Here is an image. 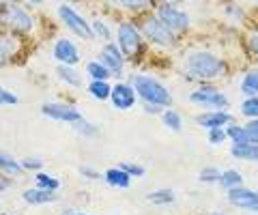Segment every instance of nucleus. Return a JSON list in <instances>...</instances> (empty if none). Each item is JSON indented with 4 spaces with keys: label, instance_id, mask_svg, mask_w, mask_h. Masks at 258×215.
I'll use <instances>...</instances> for the list:
<instances>
[{
    "label": "nucleus",
    "instance_id": "10",
    "mask_svg": "<svg viewBox=\"0 0 258 215\" xmlns=\"http://www.w3.org/2000/svg\"><path fill=\"white\" fill-rule=\"evenodd\" d=\"M226 198L232 206H237L241 211H249V213H258V192L249 187H232L226 192Z\"/></svg>",
    "mask_w": 258,
    "mask_h": 215
},
{
    "label": "nucleus",
    "instance_id": "6",
    "mask_svg": "<svg viewBox=\"0 0 258 215\" xmlns=\"http://www.w3.org/2000/svg\"><path fill=\"white\" fill-rule=\"evenodd\" d=\"M189 101L194 106H200L205 110H226L230 106L228 97L213 84H203L200 89L189 93Z\"/></svg>",
    "mask_w": 258,
    "mask_h": 215
},
{
    "label": "nucleus",
    "instance_id": "7",
    "mask_svg": "<svg viewBox=\"0 0 258 215\" xmlns=\"http://www.w3.org/2000/svg\"><path fill=\"white\" fill-rule=\"evenodd\" d=\"M155 15L164 22V26H168L172 30V33L176 37H183L187 30L191 28V20H189V15L181 11L179 7H172V5H157L155 7Z\"/></svg>",
    "mask_w": 258,
    "mask_h": 215
},
{
    "label": "nucleus",
    "instance_id": "31",
    "mask_svg": "<svg viewBox=\"0 0 258 215\" xmlns=\"http://www.w3.org/2000/svg\"><path fill=\"white\" fill-rule=\"evenodd\" d=\"M71 127H74V129H76L78 133H82L84 138H95L97 133H99V129H97V125H93L91 121H86L84 116L80 118V121H78L76 125H71Z\"/></svg>",
    "mask_w": 258,
    "mask_h": 215
},
{
    "label": "nucleus",
    "instance_id": "43",
    "mask_svg": "<svg viewBox=\"0 0 258 215\" xmlns=\"http://www.w3.org/2000/svg\"><path fill=\"white\" fill-rule=\"evenodd\" d=\"M144 112L157 114V112H161V108H159V106H153V103H144Z\"/></svg>",
    "mask_w": 258,
    "mask_h": 215
},
{
    "label": "nucleus",
    "instance_id": "49",
    "mask_svg": "<svg viewBox=\"0 0 258 215\" xmlns=\"http://www.w3.org/2000/svg\"><path fill=\"white\" fill-rule=\"evenodd\" d=\"M67 215H88V213H67Z\"/></svg>",
    "mask_w": 258,
    "mask_h": 215
},
{
    "label": "nucleus",
    "instance_id": "4",
    "mask_svg": "<svg viewBox=\"0 0 258 215\" xmlns=\"http://www.w3.org/2000/svg\"><path fill=\"white\" fill-rule=\"evenodd\" d=\"M116 39H118V47H120V52L125 54V58L134 60V58L142 56L144 35L134 22H120L116 28Z\"/></svg>",
    "mask_w": 258,
    "mask_h": 215
},
{
    "label": "nucleus",
    "instance_id": "5",
    "mask_svg": "<svg viewBox=\"0 0 258 215\" xmlns=\"http://www.w3.org/2000/svg\"><path fill=\"white\" fill-rule=\"evenodd\" d=\"M140 30H142V35L149 43L157 45V47H164V50H170V47H174L176 41H179V37H176L168 26H164V22H161L157 15L144 18Z\"/></svg>",
    "mask_w": 258,
    "mask_h": 215
},
{
    "label": "nucleus",
    "instance_id": "46",
    "mask_svg": "<svg viewBox=\"0 0 258 215\" xmlns=\"http://www.w3.org/2000/svg\"><path fill=\"white\" fill-rule=\"evenodd\" d=\"M9 3H15V0H0V5H9Z\"/></svg>",
    "mask_w": 258,
    "mask_h": 215
},
{
    "label": "nucleus",
    "instance_id": "16",
    "mask_svg": "<svg viewBox=\"0 0 258 215\" xmlns=\"http://www.w3.org/2000/svg\"><path fill=\"white\" fill-rule=\"evenodd\" d=\"M22 198L26 200L28 204L32 206H39V204H47V202H54L56 198V192H52V189H43V187H30V189H24Z\"/></svg>",
    "mask_w": 258,
    "mask_h": 215
},
{
    "label": "nucleus",
    "instance_id": "2",
    "mask_svg": "<svg viewBox=\"0 0 258 215\" xmlns=\"http://www.w3.org/2000/svg\"><path fill=\"white\" fill-rule=\"evenodd\" d=\"M132 84H134L136 93H138V97L144 103H153V106H159L161 110L172 106V95L168 91V86H164L159 80L138 74V76H134Z\"/></svg>",
    "mask_w": 258,
    "mask_h": 215
},
{
    "label": "nucleus",
    "instance_id": "34",
    "mask_svg": "<svg viewBox=\"0 0 258 215\" xmlns=\"http://www.w3.org/2000/svg\"><path fill=\"white\" fill-rule=\"evenodd\" d=\"M224 13H226V18H230V20H245V9L241 5H237L235 0L224 7Z\"/></svg>",
    "mask_w": 258,
    "mask_h": 215
},
{
    "label": "nucleus",
    "instance_id": "12",
    "mask_svg": "<svg viewBox=\"0 0 258 215\" xmlns=\"http://www.w3.org/2000/svg\"><path fill=\"white\" fill-rule=\"evenodd\" d=\"M136 99H138V93H136L134 84H127V82H116L112 86V93H110V103L114 106L116 110H132L136 106Z\"/></svg>",
    "mask_w": 258,
    "mask_h": 215
},
{
    "label": "nucleus",
    "instance_id": "23",
    "mask_svg": "<svg viewBox=\"0 0 258 215\" xmlns=\"http://www.w3.org/2000/svg\"><path fill=\"white\" fill-rule=\"evenodd\" d=\"M220 185L226 189V192H228V189H232V187L243 185V177H241V172L235 170V168L224 170V172H222V177H220Z\"/></svg>",
    "mask_w": 258,
    "mask_h": 215
},
{
    "label": "nucleus",
    "instance_id": "48",
    "mask_svg": "<svg viewBox=\"0 0 258 215\" xmlns=\"http://www.w3.org/2000/svg\"><path fill=\"white\" fill-rule=\"evenodd\" d=\"M106 3H110V5H116V3H118V0H106Z\"/></svg>",
    "mask_w": 258,
    "mask_h": 215
},
{
    "label": "nucleus",
    "instance_id": "27",
    "mask_svg": "<svg viewBox=\"0 0 258 215\" xmlns=\"http://www.w3.org/2000/svg\"><path fill=\"white\" fill-rule=\"evenodd\" d=\"M86 74L91 76V80H108L112 74H110V69L103 65L101 60H91L86 65Z\"/></svg>",
    "mask_w": 258,
    "mask_h": 215
},
{
    "label": "nucleus",
    "instance_id": "26",
    "mask_svg": "<svg viewBox=\"0 0 258 215\" xmlns=\"http://www.w3.org/2000/svg\"><path fill=\"white\" fill-rule=\"evenodd\" d=\"M226 136H228V140H232V145H243V142H247L245 127L235 123V121L230 125H226Z\"/></svg>",
    "mask_w": 258,
    "mask_h": 215
},
{
    "label": "nucleus",
    "instance_id": "37",
    "mask_svg": "<svg viewBox=\"0 0 258 215\" xmlns=\"http://www.w3.org/2000/svg\"><path fill=\"white\" fill-rule=\"evenodd\" d=\"M18 103H20L18 95L7 91L5 86H0V106H18Z\"/></svg>",
    "mask_w": 258,
    "mask_h": 215
},
{
    "label": "nucleus",
    "instance_id": "33",
    "mask_svg": "<svg viewBox=\"0 0 258 215\" xmlns=\"http://www.w3.org/2000/svg\"><path fill=\"white\" fill-rule=\"evenodd\" d=\"M220 177H222V170L215 168V166H209V168H203L198 174V179L203 183H220Z\"/></svg>",
    "mask_w": 258,
    "mask_h": 215
},
{
    "label": "nucleus",
    "instance_id": "35",
    "mask_svg": "<svg viewBox=\"0 0 258 215\" xmlns=\"http://www.w3.org/2000/svg\"><path fill=\"white\" fill-rule=\"evenodd\" d=\"M20 164H22L24 170H30V172L43 170V159H41V157H26V159H22Z\"/></svg>",
    "mask_w": 258,
    "mask_h": 215
},
{
    "label": "nucleus",
    "instance_id": "17",
    "mask_svg": "<svg viewBox=\"0 0 258 215\" xmlns=\"http://www.w3.org/2000/svg\"><path fill=\"white\" fill-rule=\"evenodd\" d=\"M103 179H106V183L112 187L125 189V187H129V183H132V174L125 172L120 166H116V168H108L103 172Z\"/></svg>",
    "mask_w": 258,
    "mask_h": 215
},
{
    "label": "nucleus",
    "instance_id": "41",
    "mask_svg": "<svg viewBox=\"0 0 258 215\" xmlns=\"http://www.w3.org/2000/svg\"><path fill=\"white\" fill-rule=\"evenodd\" d=\"M247 47H249V52L256 56V60H258V30H254V33H249V37H247Z\"/></svg>",
    "mask_w": 258,
    "mask_h": 215
},
{
    "label": "nucleus",
    "instance_id": "22",
    "mask_svg": "<svg viewBox=\"0 0 258 215\" xmlns=\"http://www.w3.org/2000/svg\"><path fill=\"white\" fill-rule=\"evenodd\" d=\"M241 93L245 97H254L258 95V69H249L241 80Z\"/></svg>",
    "mask_w": 258,
    "mask_h": 215
},
{
    "label": "nucleus",
    "instance_id": "28",
    "mask_svg": "<svg viewBox=\"0 0 258 215\" xmlns=\"http://www.w3.org/2000/svg\"><path fill=\"white\" fill-rule=\"evenodd\" d=\"M161 123H164L170 131H181V127H183L181 114L174 112V110H164V112H161Z\"/></svg>",
    "mask_w": 258,
    "mask_h": 215
},
{
    "label": "nucleus",
    "instance_id": "42",
    "mask_svg": "<svg viewBox=\"0 0 258 215\" xmlns=\"http://www.w3.org/2000/svg\"><path fill=\"white\" fill-rule=\"evenodd\" d=\"M11 187V177L5 172H0V192H7Z\"/></svg>",
    "mask_w": 258,
    "mask_h": 215
},
{
    "label": "nucleus",
    "instance_id": "3",
    "mask_svg": "<svg viewBox=\"0 0 258 215\" xmlns=\"http://www.w3.org/2000/svg\"><path fill=\"white\" fill-rule=\"evenodd\" d=\"M0 24L5 26V30L22 37L32 30L35 20H32V15L18 3H9V5H0Z\"/></svg>",
    "mask_w": 258,
    "mask_h": 215
},
{
    "label": "nucleus",
    "instance_id": "13",
    "mask_svg": "<svg viewBox=\"0 0 258 215\" xmlns=\"http://www.w3.org/2000/svg\"><path fill=\"white\" fill-rule=\"evenodd\" d=\"M54 58L58 60V65H78L80 62V50H78V45L71 41V39H58V41L54 43Z\"/></svg>",
    "mask_w": 258,
    "mask_h": 215
},
{
    "label": "nucleus",
    "instance_id": "29",
    "mask_svg": "<svg viewBox=\"0 0 258 215\" xmlns=\"http://www.w3.org/2000/svg\"><path fill=\"white\" fill-rule=\"evenodd\" d=\"M91 28H93V35L95 37H99V39H103V41H112V28L108 26L106 22H103L101 18H97L93 24H91Z\"/></svg>",
    "mask_w": 258,
    "mask_h": 215
},
{
    "label": "nucleus",
    "instance_id": "40",
    "mask_svg": "<svg viewBox=\"0 0 258 215\" xmlns=\"http://www.w3.org/2000/svg\"><path fill=\"white\" fill-rule=\"evenodd\" d=\"M80 172H82V177L84 179H91V181H97V179H101V174L97 172L93 166H80Z\"/></svg>",
    "mask_w": 258,
    "mask_h": 215
},
{
    "label": "nucleus",
    "instance_id": "38",
    "mask_svg": "<svg viewBox=\"0 0 258 215\" xmlns=\"http://www.w3.org/2000/svg\"><path fill=\"white\" fill-rule=\"evenodd\" d=\"M226 138H228V136H226V127H215V129H209V142H211V145H222Z\"/></svg>",
    "mask_w": 258,
    "mask_h": 215
},
{
    "label": "nucleus",
    "instance_id": "9",
    "mask_svg": "<svg viewBox=\"0 0 258 215\" xmlns=\"http://www.w3.org/2000/svg\"><path fill=\"white\" fill-rule=\"evenodd\" d=\"M41 114L52 118V121H60V123H67V125H76L80 118H82L78 108H74L71 103H62V101L45 103V106L41 108Z\"/></svg>",
    "mask_w": 258,
    "mask_h": 215
},
{
    "label": "nucleus",
    "instance_id": "45",
    "mask_svg": "<svg viewBox=\"0 0 258 215\" xmlns=\"http://www.w3.org/2000/svg\"><path fill=\"white\" fill-rule=\"evenodd\" d=\"M28 3H32V5H41L43 0H28Z\"/></svg>",
    "mask_w": 258,
    "mask_h": 215
},
{
    "label": "nucleus",
    "instance_id": "15",
    "mask_svg": "<svg viewBox=\"0 0 258 215\" xmlns=\"http://www.w3.org/2000/svg\"><path fill=\"white\" fill-rule=\"evenodd\" d=\"M15 52H18V35L3 30L0 33V67L9 65V60Z\"/></svg>",
    "mask_w": 258,
    "mask_h": 215
},
{
    "label": "nucleus",
    "instance_id": "11",
    "mask_svg": "<svg viewBox=\"0 0 258 215\" xmlns=\"http://www.w3.org/2000/svg\"><path fill=\"white\" fill-rule=\"evenodd\" d=\"M99 60L110 69V74L114 78H120L123 76V69H125V54L120 52L118 43H112L108 41L106 45L101 47V54H99Z\"/></svg>",
    "mask_w": 258,
    "mask_h": 215
},
{
    "label": "nucleus",
    "instance_id": "18",
    "mask_svg": "<svg viewBox=\"0 0 258 215\" xmlns=\"http://www.w3.org/2000/svg\"><path fill=\"white\" fill-rule=\"evenodd\" d=\"M56 76L60 78V82L71 86V89L82 86V76H80V71L74 65H58V67H56Z\"/></svg>",
    "mask_w": 258,
    "mask_h": 215
},
{
    "label": "nucleus",
    "instance_id": "50",
    "mask_svg": "<svg viewBox=\"0 0 258 215\" xmlns=\"http://www.w3.org/2000/svg\"><path fill=\"white\" fill-rule=\"evenodd\" d=\"M252 3H256V5H258V0H252Z\"/></svg>",
    "mask_w": 258,
    "mask_h": 215
},
{
    "label": "nucleus",
    "instance_id": "36",
    "mask_svg": "<svg viewBox=\"0 0 258 215\" xmlns=\"http://www.w3.org/2000/svg\"><path fill=\"white\" fill-rule=\"evenodd\" d=\"M243 127H245L247 142H252V145H258V118H252V121H247Z\"/></svg>",
    "mask_w": 258,
    "mask_h": 215
},
{
    "label": "nucleus",
    "instance_id": "44",
    "mask_svg": "<svg viewBox=\"0 0 258 215\" xmlns=\"http://www.w3.org/2000/svg\"><path fill=\"white\" fill-rule=\"evenodd\" d=\"M161 5H172V7H179V5H183V3H187V0H159Z\"/></svg>",
    "mask_w": 258,
    "mask_h": 215
},
{
    "label": "nucleus",
    "instance_id": "24",
    "mask_svg": "<svg viewBox=\"0 0 258 215\" xmlns=\"http://www.w3.org/2000/svg\"><path fill=\"white\" fill-rule=\"evenodd\" d=\"M147 200L157 204V206H164V204H172L176 200V196H174L172 189H155V192H151L147 196Z\"/></svg>",
    "mask_w": 258,
    "mask_h": 215
},
{
    "label": "nucleus",
    "instance_id": "32",
    "mask_svg": "<svg viewBox=\"0 0 258 215\" xmlns=\"http://www.w3.org/2000/svg\"><path fill=\"white\" fill-rule=\"evenodd\" d=\"M241 114L247 116V118H258V95L245 97L241 101Z\"/></svg>",
    "mask_w": 258,
    "mask_h": 215
},
{
    "label": "nucleus",
    "instance_id": "1",
    "mask_svg": "<svg viewBox=\"0 0 258 215\" xmlns=\"http://www.w3.org/2000/svg\"><path fill=\"white\" fill-rule=\"evenodd\" d=\"M228 65L226 60L211 50H194L187 54L183 65V76L196 82H213L226 76Z\"/></svg>",
    "mask_w": 258,
    "mask_h": 215
},
{
    "label": "nucleus",
    "instance_id": "14",
    "mask_svg": "<svg viewBox=\"0 0 258 215\" xmlns=\"http://www.w3.org/2000/svg\"><path fill=\"white\" fill-rule=\"evenodd\" d=\"M235 118H232L226 110H207L205 114L196 116V123L200 127H207V129H215V127H226L230 125Z\"/></svg>",
    "mask_w": 258,
    "mask_h": 215
},
{
    "label": "nucleus",
    "instance_id": "20",
    "mask_svg": "<svg viewBox=\"0 0 258 215\" xmlns=\"http://www.w3.org/2000/svg\"><path fill=\"white\" fill-rule=\"evenodd\" d=\"M86 91H88L91 97L99 99V101H106V99H110L112 86L108 84V80H91V84L86 86Z\"/></svg>",
    "mask_w": 258,
    "mask_h": 215
},
{
    "label": "nucleus",
    "instance_id": "8",
    "mask_svg": "<svg viewBox=\"0 0 258 215\" xmlns=\"http://www.w3.org/2000/svg\"><path fill=\"white\" fill-rule=\"evenodd\" d=\"M58 18L60 22L67 26L71 33L78 35L80 39H93V28H91V24H88L82 15H80L74 7H69V5H58Z\"/></svg>",
    "mask_w": 258,
    "mask_h": 215
},
{
    "label": "nucleus",
    "instance_id": "25",
    "mask_svg": "<svg viewBox=\"0 0 258 215\" xmlns=\"http://www.w3.org/2000/svg\"><path fill=\"white\" fill-rule=\"evenodd\" d=\"M118 5L127 11H147V9H155L159 0H118Z\"/></svg>",
    "mask_w": 258,
    "mask_h": 215
},
{
    "label": "nucleus",
    "instance_id": "30",
    "mask_svg": "<svg viewBox=\"0 0 258 215\" xmlns=\"http://www.w3.org/2000/svg\"><path fill=\"white\" fill-rule=\"evenodd\" d=\"M35 183H37V187L52 189V192H56V189L60 187V181L54 179V177H50L47 172H37V174H35Z\"/></svg>",
    "mask_w": 258,
    "mask_h": 215
},
{
    "label": "nucleus",
    "instance_id": "39",
    "mask_svg": "<svg viewBox=\"0 0 258 215\" xmlns=\"http://www.w3.org/2000/svg\"><path fill=\"white\" fill-rule=\"evenodd\" d=\"M120 168H123L125 172L132 174V179H134V177H142V174L147 172V170H144V166L134 164V162H123V164H120Z\"/></svg>",
    "mask_w": 258,
    "mask_h": 215
},
{
    "label": "nucleus",
    "instance_id": "47",
    "mask_svg": "<svg viewBox=\"0 0 258 215\" xmlns=\"http://www.w3.org/2000/svg\"><path fill=\"white\" fill-rule=\"evenodd\" d=\"M209 215H228V213H222V211H215V213H209Z\"/></svg>",
    "mask_w": 258,
    "mask_h": 215
},
{
    "label": "nucleus",
    "instance_id": "21",
    "mask_svg": "<svg viewBox=\"0 0 258 215\" xmlns=\"http://www.w3.org/2000/svg\"><path fill=\"white\" fill-rule=\"evenodd\" d=\"M22 170H24V168H22V164H20V162H15L13 155L5 153V151H0V172L9 174V177H20Z\"/></svg>",
    "mask_w": 258,
    "mask_h": 215
},
{
    "label": "nucleus",
    "instance_id": "19",
    "mask_svg": "<svg viewBox=\"0 0 258 215\" xmlns=\"http://www.w3.org/2000/svg\"><path fill=\"white\" fill-rule=\"evenodd\" d=\"M230 155L241 162H258V145L243 142V145H232Z\"/></svg>",
    "mask_w": 258,
    "mask_h": 215
}]
</instances>
